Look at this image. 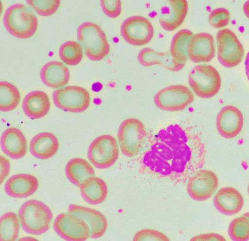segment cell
Returning <instances> with one entry per match:
<instances>
[{"mask_svg": "<svg viewBox=\"0 0 249 241\" xmlns=\"http://www.w3.org/2000/svg\"><path fill=\"white\" fill-rule=\"evenodd\" d=\"M26 2L39 16L48 17L57 12L61 1L60 0H28Z\"/></svg>", "mask_w": 249, "mask_h": 241, "instance_id": "cell-32", "label": "cell"}, {"mask_svg": "<svg viewBox=\"0 0 249 241\" xmlns=\"http://www.w3.org/2000/svg\"><path fill=\"white\" fill-rule=\"evenodd\" d=\"M245 72L247 77L249 81V52L248 53L245 62Z\"/></svg>", "mask_w": 249, "mask_h": 241, "instance_id": "cell-38", "label": "cell"}, {"mask_svg": "<svg viewBox=\"0 0 249 241\" xmlns=\"http://www.w3.org/2000/svg\"><path fill=\"white\" fill-rule=\"evenodd\" d=\"M194 36L190 30L183 29L174 37L170 47V54L175 61L185 66L188 59L187 48L190 39Z\"/></svg>", "mask_w": 249, "mask_h": 241, "instance_id": "cell-27", "label": "cell"}, {"mask_svg": "<svg viewBox=\"0 0 249 241\" xmlns=\"http://www.w3.org/2000/svg\"><path fill=\"white\" fill-rule=\"evenodd\" d=\"M40 78L46 86L53 89L61 88L68 83L70 73L63 63L53 61L46 64L41 70Z\"/></svg>", "mask_w": 249, "mask_h": 241, "instance_id": "cell-21", "label": "cell"}, {"mask_svg": "<svg viewBox=\"0 0 249 241\" xmlns=\"http://www.w3.org/2000/svg\"><path fill=\"white\" fill-rule=\"evenodd\" d=\"M0 162H1V184L5 181L8 176L11 165L9 161L5 157L1 156L0 157Z\"/></svg>", "mask_w": 249, "mask_h": 241, "instance_id": "cell-37", "label": "cell"}, {"mask_svg": "<svg viewBox=\"0 0 249 241\" xmlns=\"http://www.w3.org/2000/svg\"><path fill=\"white\" fill-rule=\"evenodd\" d=\"M243 11L245 16L249 19V1H247L244 5Z\"/></svg>", "mask_w": 249, "mask_h": 241, "instance_id": "cell-39", "label": "cell"}, {"mask_svg": "<svg viewBox=\"0 0 249 241\" xmlns=\"http://www.w3.org/2000/svg\"><path fill=\"white\" fill-rule=\"evenodd\" d=\"M229 12L226 9L220 8L211 12L209 17L210 25L215 29L226 27L230 21Z\"/></svg>", "mask_w": 249, "mask_h": 241, "instance_id": "cell-33", "label": "cell"}, {"mask_svg": "<svg viewBox=\"0 0 249 241\" xmlns=\"http://www.w3.org/2000/svg\"><path fill=\"white\" fill-rule=\"evenodd\" d=\"M191 241H225L226 239L221 235L211 233L206 234H202L198 235H196L193 237Z\"/></svg>", "mask_w": 249, "mask_h": 241, "instance_id": "cell-36", "label": "cell"}, {"mask_svg": "<svg viewBox=\"0 0 249 241\" xmlns=\"http://www.w3.org/2000/svg\"><path fill=\"white\" fill-rule=\"evenodd\" d=\"M146 136V128L140 120L135 118L124 120L118 132L119 146L122 154L129 158L138 155Z\"/></svg>", "mask_w": 249, "mask_h": 241, "instance_id": "cell-5", "label": "cell"}, {"mask_svg": "<svg viewBox=\"0 0 249 241\" xmlns=\"http://www.w3.org/2000/svg\"><path fill=\"white\" fill-rule=\"evenodd\" d=\"M192 91L187 86L174 85L165 88L157 93L154 102L161 110L177 111L184 110L194 100Z\"/></svg>", "mask_w": 249, "mask_h": 241, "instance_id": "cell-10", "label": "cell"}, {"mask_svg": "<svg viewBox=\"0 0 249 241\" xmlns=\"http://www.w3.org/2000/svg\"><path fill=\"white\" fill-rule=\"evenodd\" d=\"M1 147L3 152L9 157L19 160L28 152V143L24 134L19 130L11 128L7 129L1 138Z\"/></svg>", "mask_w": 249, "mask_h": 241, "instance_id": "cell-18", "label": "cell"}, {"mask_svg": "<svg viewBox=\"0 0 249 241\" xmlns=\"http://www.w3.org/2000/svg\"><path fill=\"white\" fill-rule=\"evenodd\" d=\"M215 44L213 37L202 33L194 35L189 43L188 58L195 63H207L215 56Z\"/></svg>", "mask_w": 249, "mask_h": 241, "instance_id": "cell-16", "label": "cell"}, {"mask_svg": "<svg viewBox=\"0 0 249 241\" xmlns=\"http://www.w3.org/2000/svg\"><path fill=\"white\" fill-rule=\"evenodd\" d=\"M77 37L90 60L100 61L109 53L110 46L106 35L97 24L90 22L82 23L77 29Z\"/></svg>", "mask_w": 249, "mask_h": 241, "instance_id": "cell-4", "label": "cell"}, {"mask_svg": "<svg viewBox=\"0 0 249 241\" xmlns=\"http://www.w3.org/2000/svg\"><path fill=\"white\" fill-rule=\"evenodd\" d=\"M59 147L57 137L50 132L40 133L35 136L30 145V151L35 157L48 160L57 152Z\"/></svg>", "mask_w": 249, "mask_h": 241, "instance_id": "cell-23", "label": "cell"}, {"mask_svg": "<svg viewBox=\"0 0 249 241\" xmlns=\"http://www.w3.org/2000/svg\"><path fill=\"white\" fill-rule=\"evenodd\" d=\"M244 124L242 112L233 105L224 107L216 117V129L219 134L226 139L237 137L241 132Z\"/></svg>", "mask_w": 249, "mask_h": 241, "instance_id": "cell-14", "label": "cell"}, {"mask_svg": "<svg viewBox=\"0 0 249 241\" xmlns=\"http://www.w3.org/2000/svg\"><path fill=\"white\" fill-rule=\"evenodd\" d=\"M100 5L103 13L109 18L116 19L121 14L122 4L120 0H102Z\"/></svg>", "mask_w": 249, "mask_h": 241, "instance_id": "cell-35", "label": "cell"}, {"mask_svg": "<svg viewBox=\"0 0 249 241\" xmlns=\"http://www.w3.org/2000/svg\"><path fill=\"white\" fill-rule=\"evenodd\" d=\"M121 34L129 44L136 46L149 43L154 36V29L150 21L142 17L135 16L124 20L121 28Z\"/></svg>", "mask_w": 249, "mask_h": 241, "instance_id": "cell-11", "label": "cell"}, {"mask_svg": "<svg viewBox=\"0 0 249 241\" xmlns=\"http://www.w3.org/2000/svg\"><path fill=\"white\" fill-rule=\"evenodd\" d=\"M65 173L68 180L80 187L87 180L95 176V172L89 163L82 158H74L67 164Z\"/></svg>", "mask_w": 249, "mask_h": 241, "instance_id": "cell-25", "label": "cell"}, {"mask_svg": "<svg viewBox=\"0 0 249 241\" xmlns=\"http://www.w3.org/2000/svg\"><path fill=\"white\" fill-rule=\"evenodd\" d=\"M205 147L195 132L178 124L159 132L141 163L143 173L169 180L186 182L205 164Z\"/></svg>", "mask_w": 249, "mask_h": 241, "instance_id": "cell-1", "label": "cell"}, {"mask_svg": "<svg viewBox=\"0 0 249 241\" xmlns=\"http://www.w3.org/2000/svg\"><path fill=\"white\" fill-rule=\"evenodd\" d=\"M68 212L83 219L88 224L90 238L98 239L105 234L107 227V218L101 212L86 206L71 204Z\"/></svg>", "mask_w": 249, "mask_h": 241, "instance_id": "cell-17", "label": "cell"}, {"mask_svg": "<svg viewBox=\"0 0 249 241\" xmlns=\"http://www.w3.org/2000/svg\"><path fill=\"white\" fill-rule=\"evenodd\" d=\"M20 221L16 213L9 212L1 217L0 221V239L1 241H13L18 238L20 230Z\"/></svg>", "mask_w": 249, "mask_h": 241, "instance_id": "cell-29", "label": "cell"}, {"mask_svg": "<svg viewBox=\"0 0 249 241\" xmlns=\"http://www.w3.org/2000/svg\"><path fill=\"white\" fill-rule=\"evenodd\" d=\"M217 57L224 67L231 68L238 65L244 56V50L238 38L231 31L224 29L216 35Z\"/></svg>", "mask_w": 249, "mask_h": 241, "instance_id": "cell-8", "label": "cell"}, {"mask_svg": "<svg viewBox=\"0 0 249 241\" xmlns=\"http://www.w3.org/2000/svg\"><path fill=\"white\" fill-rule=\"evenodd\" d=\"M119 156V147L116 139L104 135L96 138L90 145L88 157L96 168L104 169L110 167Z\"/></svg>", "mask_w": 249, "mask_h": 241, "instance_id": "cell-7", "label": "cell"}, {"mask_svg": "<svg viewBox=\"0 0 249 241\" xmlns=\"http://www.w3.org/2000/svg\"><path fill=\"white\" fill-rule=\"evenodd\" d=\"M59 56L66 65L76 66L81 62L83 57V47L77 42L67 41L61 46Z\"/></svg>", "mask_w": 249, "mask_h": 241, "instance_id": "cell-30", "label": "cell"}, {"mask_svg": "<svg viewBox=\"0 0 249 241\" xmlns=\"http://www.w3.org/2000/svg\"><path fill=\"white\" fill-rule=\"evenodd\" d=\"M218 186L216 175L212 171L201 169L188 179L187 190L193 200L204 201L213 195Z\"/></svg>", "mask_w": 249, "mask_h": 241, "instance_id": "cell-13", "label": "cell"}, {"mask_svg": "<svg viewBox=\"0 0 249 241\" xmlns=\"http://www.w3.org/2000/svg\"><path fill=\"white\" fill-rule=\"evenodd\" d=\"M53 228L59 236L67 241H85L90 237L87 223L69 212L61 213L56 218Z\"/></svg>", "mask_w": 249, "mask_h": 241, "instance_id": "cell-12", "label": "cell"}, {"mask_svg": "<svg viewBox=\"0 0 249 241\" xmlns=\"http://www.w3.org/2000/svg\"><path fill=\"white\" fill-rule=\"evenodd\" d=\"M23 230L32 235H41L50 228L53 213L47 205L36 200L28 201L22 205L18 212Z\"/></svg>", "mask_w": 249, "mask_h": 241, "instance_id": "cell-2", "label": "cell"}, {"mask_svg": "<svg viewBox=\"0 0 249 241\" xmlns=\"http://www.w3.org/2000/svg\"><path fill=\"white\" fill-rule=\"evenodd\" d=\"M53 98L57 108L73 113L85 111L89 107L91 100L89 92L78 86H69L59 89L53 92Z\"/></svg>", "mask_w": 249, "mask_h": 241, "instance_id": "cell-9", "label": "cell"}, {"mask_svg": "<svg viewBox=\"0 0 249 241\" xmlns=\"http://www.w3.org/2000/svg\"><path fill=\"white\" fill-rule=\"evenodd\" d=\"M248 193H249V185H248Z\"/></svg>", "mask_w": 249, "mask_h": 241, "instance_id": "cell-41", "label": "cell"}, {"mask_svg": "<svg viewBox=\"0 0 249 241\" xmlns=\"http://www.w3.org/2000/svg\"><path fill=\"white\" fill-rule=\"evenodd\" d=\"M189 83L197 96L202 98H210L219 92L221 79L219 73L213 66L199 65L190 72Z\"/></svg>", "mask_w": 249, "mask_h": 241, "instance_id": "cell-6", "label": "cell"}, {"mask_svg": "<svg viewBox=\"0 0 249 241\" xmlns=\"http://www.w3.org/2000/svg\"><path fill=\"white\" fill-rule=\"evenodd\" d=\"M243 215L248 218L249 220V212L246 213Z\"/></svg>", "mask_w": 249, "mask_h": 241, "instance_id": "cell-40", "label": "cell"}, {"mask_svg": "<svg viewBox=\"0 0 249 241\" xmlns=\"http://www.w3.org/2000/svg\"><path fill=\"white\" fill-rule=\"evenodd\" d=\"M21 100L19 90L13 84L6 81L0 82V110L8 112L16 109Z\"/></svg>", "mask_w": 249, "mask_h": 241, "instance_id": "cell-28", "label": "cell"}, {"mask_svg": "<svg viewBox=\"0 0 249 241\" xmlns=\"http://www.w3.org/2000/svg\"><path fill=\"white\" fill-rule=\"evenodd\" d=\"M39 182L34 176L28 174H19L13 176L5 185L6 193L15 198L28 197L38 189Z\"/></svg>", "mask_w": 249, "mask_h": 241, "instance_id": "cell-20", "label": "cell"}, {"mask_svg": "<svg viewBox=\"0 0 249 241\" xmlns=\"http://www.w3.org/2000/svg\"><path fill=\"white\" fill-rule=\"evenodd\" d=\"M140 63L144 67L160 65L166 69L174 72L181 70L184 66L176 62L170 53H160L151 48H144L139 54Z\"/></svg>", "mask_w": 249, "mask_h": 241, "instance_id": "cell-24", "label": "cell"}, {"mask_svg": "<svg viewBox=\"0 0 249 241\" xmlns=\"http://www.w3.org/2000/svg\"><path fill=\"white\" fill-rule=\"evenodd\" d=\"M213 204L221 214L232 216L239 212L244 205V199L235 188L226 187L221 188L215 195Z\"/></svg>", "mask_w": 249, "mask_h": 241, "instance_id": "cell-19", "label": "cell"}, {"mask_svg": "<svg viewBox=\"0 0 249 241\" xmlns=\"http://www.w3.org/2000/svg\"><path fill=\"white\" fill-rule=\"evenodd\" d=\"M4 24L12 36L25 39L35 35L38 27V20L28 7L22 4H17L11 6L6 11Z\"/></svg>", "mask_w": 249, "mask_h": 241, "instance_id": "cell-3", "label": "cell"}, {"mask_svg": "<svg viewBox=\"0 0 249 241\" xmlns=\"http://www.w3.org/2000/svg\"><path fill=\"white\" fill-rule=\"evenodd\" d=\"M228 233L231 240L244 241L249 240V220L243 215L232 220L230 224Z\"/></svg>", "mask_w": 249, "mask_h": 241, "instance_id": "cell-31", "label": "cell"}, {"mask_svg": "<svg viewBox=\"0 0 249 241\" xmlns=\"http://www.w3.org/2000/svg\"><path fill=\"white\" fill-rule=\"evenodd\" d=\"M188 4L186 0L167 1L159 11V19L162 28L173 32L179 28L187 16Z\"/></svg>", "mask_w": 249, "mask_h": 241, "instance_id": "cell-15", "label": "cell"}, {"mask_svg": "<svg viewBox=\"0 0 249 241\" xmlns=\"http://www.w3.org/2000/svg\"><path fill=\"white\" fill-rule=\"evenodd\" d=\"M80 192L84 200L90 204L102 203L107 195V186L105 182L98 177H93L80 187Z\"/></svg>", "mask_w": 249, "mask_h": 241, "instance_id": "cell-26", "label": "cell"}, {"mask_svg": "<svg viewBox=\"0 0 249 241\" xmlns=\"http://www.w3.org/2000/svg\"><path fill=\"white\" fill-rule=\"evenodd\" d=\"M22 108L25 114L33 119L45 116L51 108V102L44 92L35 91L29 93L24 98Z\"/></svg>", "mask_w": 249, "mask_h": 241, "instance_id": "cell-22", "label": "cell"}, {"mask_svg": "<svg viewBox=\"0 0 249 241\" xmlns=\"http://www.w3.org/2000/svg\"><path fill=\"white\" fill-rule=\"evenodd\" d=\"M134 241H169L168 237L164 233L158 230L151 229H142L138 232L135 235Z\"/></svg>", "mask_w": 249, "mask_h": 241, "instance_id": "cell-34", "label": "cell"}]
</instances>
